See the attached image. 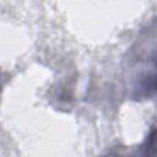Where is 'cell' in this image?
I'll use <instances>...</instances> for the list:
<instances>
[{
    "mask_svg": "<svg viewBox=\"0 0 157 157\" xmlns=\"http://www.w3.org/2000/svg\"><path fill=\"white\" fill-rule=\"evenodd\" d=\"M140 60L137 72V90L144 94H157V31L152 33L151 40L147 42Z\"/></svg>",
    "mask_w": 157,
    "mask_h": 157,
    "instance_id": "cell-1",
    "label": "cell"
}]
</instances>
